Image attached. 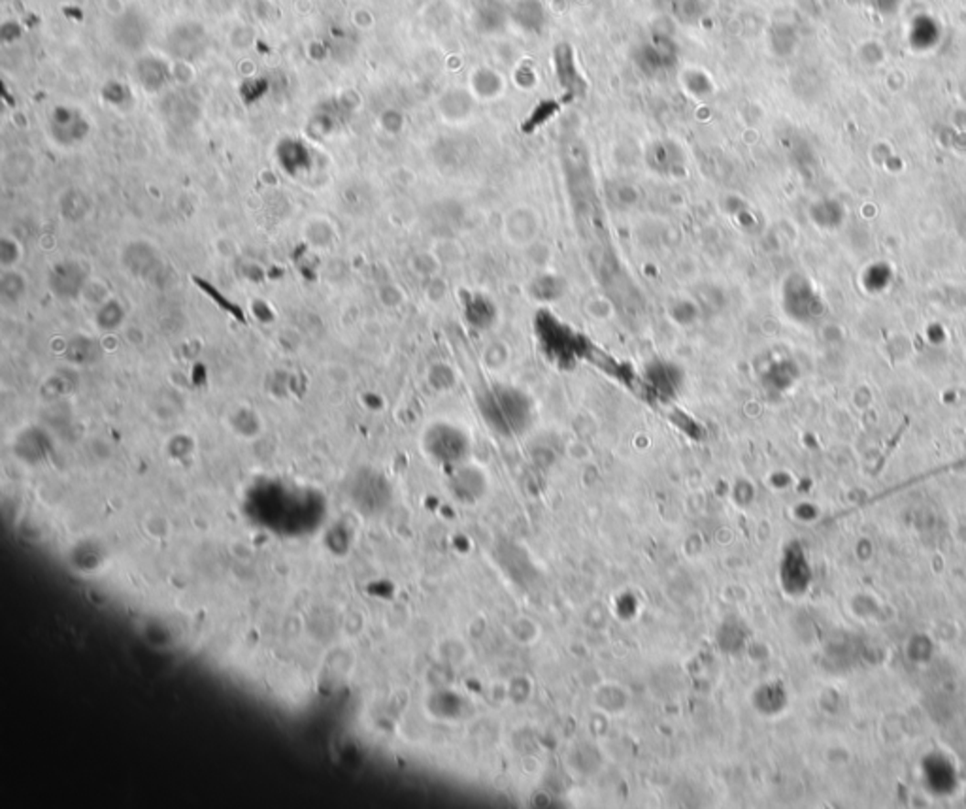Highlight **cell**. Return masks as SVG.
<instances>
[{
	"label": "cell",
	"mask_w": 966,
	"mask_h": 809,
	"mask_svg": "<svg viewBox=\"0 0 966 809\" xmlns=\"http://www.w3.org/2000/svg\"><path fill=\"white\" fill-rule=\"evenodd\" d=\"M476 406L488 428L508 440L525 435L536 417L532 396L521 387L509 383L483 387L476 396Z\"/></svg>",
	"instance_id": "cell-1"
},
{
	"label": "cell",
	"mask_w": 966,
	"mask_h": 809,
	"mask_svg": "<svg viewBox=\"0 0 966 809\" xmlns=\"http://www.w3.org/2000/svg\"><path fill=\"white\" fill-rule=\"evenodd\" d=\"M534 340L542 355L561 368H572L585 359L591 343L572 325L561 321L550 310H540L534 315Z\"/></svg>",
	"instance_id": "cell-2"
},
{
	"label": "cell",
	"mask_w": 966,
	"mask_h": 809,
	"mask_svg": "<svg viewBox=\"0 0 966 809\" xmlns=\"http://www.w3.org/2000/svg\"><path fill=\"white\" fill-rule=\"evenodd\" d=\"M425 447L440 465L453 468L467 462L472 451L470 436L461 426L451 423H436L431 426L425 438Z\"/></svg>",
	"instance_id": "cell-3"
},
{
	"label": "cell",
	"mask_w": 966,
	"mask_h": 809,
	"mask_svg": "<svg viewBox=\"0 0 966 809\" xmlns=\"http://www.w3.org/2000/svg\"><path fill=\"white\" fill-rule=\"evenodd\" d=\"M644 382L653 394L670 400L684 389L686 370L674 361L653 359L644 368Z\"/></svg>",
	"instance_id": "cell-4"
},
{
	"label": "cell",
	"mask_w": 966,
	"mask_h": 809,
	"mask_svg": "<svg viewBox=\"0 0 966 809\" xmlns=\"http://www.w3.org/2000/svg\"><path fill=\"white\" fill-rule=\"evenodd\" d=\"M463 317L465 323L476 332H488L499 321V308L491 297L486 293H467L463 295Z\"/></svg>",
	"instance_id": "cell-5"
},
{
	"label": "cell",
	"mask_w": 966,
	"mask_h": 809,
	"mask_svg": "<svg viewBox=\"0 0 966 809\" xmlns=\"http://www.w3.org/2000/svg\"><path fill=\"white\" fill-rule=\"evenodd\" d=\"M451 489L461 500L474 502L486 495L488 479H486V474H483L479 468L465 465L463 462V465L456 467V470H453Z\"/></svg>",
	"instance_id": "cell-6"
},
{
	"label": "cell",
	"mask_w": 966,
	"mask_h": 809,
	"mask_svg": "<svg viewBox=\"0 0 966 809\" xmlns=\"http://www.w3.org/2000/svg\"><path fill=\"white\" fill-rule=\"evenodd\" d=\"M538 230V217L530 210H514L504 219V236L518 247L532 246Z\"/></svg>",
	"instance_id": "cell-7"
},
{
	"label": "cell",
	"mask_w": 966,
	"mask_h": 809,
	"mask_svg": "<svg viewBox=\"0 0 966 809\" xmlns=\"http://www.w3.org/2000/svg\"><path fill=\"white\" fill-rule=\"evenodd\" d=\"M553 61H555V72L559 76L562 88L571 95H578L583 89V76L578 70L572 46L559 44L553 51Z\"/></svg>",
	"instance_id": "cell-8"
},
{
	"label": "cell",
	"mask_w": 966,
	"mask_h": 809,
	"mask_svg": "<svg viewBox=\"0 0 966 809\" xmlns=\"http://www.w3.org/2000/svg\"><path fill=\"white\" fill-rule=\"evenodd\" d=\"M668 317L670 321L676 323L677 327L686 329V327H693L700 317H702V306L697 299H674L668 306Z\"/></svg>",
	"instance_id": "cell-9"
},
{
	"label": "cell",
	"mask_w": 966,
	"mask_h": 809,
	"mask_svg": "<svg viewBox=\"0 0 966 809\" xmlns=\"http://www.w3.org/2000/svg\"><path fill=\"white\" fill-rule=\"evenodd\" d=\"M564 289H566V283L561 278L551 276V274L538 276L530 283L532 297L538 299V300H544V302L559 300L562 297V293H564Z\"/></svg>",
	"instance_id": "cell-10"
},
{
	"label": "cell",
	"mask_w": 966,
	"mask_h": 809,
	"mask_svg": "<svg viewBox=\"0 0 966 809\" xmlns=\"http://www.w3.org/2000/svg\"><path fill=\"white\" fill-rule=\"evenodd\" d=\"M516 19L520 25L530 28L536 25L538 28V23L544 19V14H542V8H540L538 0L534 3V0H529V3H521V8L516 12Z\"/></svg>",
	"instance_id": "cell-11"
},
{
	"label": "cell",
	"mask_w": 966,
	"mask_h": 809,
	"mask_svg": "<svg viewBox=\"0 0 966 809\" xmlns=\"http://www.w3.org/2000/svg\"><path fill=\"white\" fill-rule=\"evenodd\" d=\"M508 345L500 343V341H493L488 345L486 353H483V361H486L488 368H493V370H499L502 368L504 364H508Z\"/></svg>",
	"instance_id": "cell-12"
}]
</instances>
